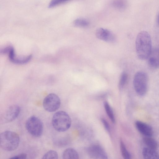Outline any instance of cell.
<instances>
[{
    "label": "cell",
    "mask_w": 159,
    "mask_h": 159,
    "mask_svg": "<svg viewBox=\"0 0 159 159\" xmlns=\"http://www.w3.org/2000/svg\"><path fill=\"white\" fill-rule=\"evenodd\" d=\"M148 77L147 74L142 71L137 72L133 79V85L136 93L143 96L146 93L148 87Z\"/></svg>",
    "instance_id": "277c9868"
},
{
    "label": "cell",
    "mask_w": 159,
    "mask_h": 159,
    "mask_svg": "<svg viewBox=\"0 0 159 159\" xmlns=\"http://www.w3.org/2000/svg\"><path fill=\"white\" fill-rule=\"evenodd\" d=\"M101 121L103 125V126L106 129V130L108 132H110V126L108 123L107 121L104 118H102L101 119Z\"/></svg>",
    "instance_id": "cb8c5ba5"
},
{
    "label": "cell",
    "mask_w": 159,
    "mask_h": 159,
    "mask_svg": "<svg viewBox=\"0 0 159 159\" xmlns=\"http://www.w3.org/2000/svg\"><path fill=\"white\" fill-rule=\"evenodd\" d=\"M104 107L108 116L112 122L114 123L115 122V119L113 111L110 105L107 102H104Z\"/></svg>",
    "instance_id": "e0dca14e"
},
{
    "label": "cell",
    "mask_w": 159,
    "mask_h": 159,
    "mask_svg": "<svg viewBox=\"0 0 159 159\" xmlns=\"http://www.w3.org/2000/svg\"><path fill=\"white\" fill-rule=\"evenodd\" d=\"M58 155L55 151L50 150L46 152L43 156V159H57Z\"/></svg>",
    "instance_id": "44dd1931"
},
{
    "label": "cell",
    "mask_w": 159,
    "mask_h": 159,
    "mask_svg": "<svg viewBox=\"0 0 159 159\" xmlns=\"http://www.w3.org/2000/svg\"><path fill=\"white\" fill-rule=\"evenodd\" d=\"M61 101L56 94L51 93L44 98L43 102L44 109L49 112H53L57 110L60 107Z\"/></svg>",
    "instance_id": "8992f818"
},
{
    "label": "cell",
    "mask_w": 159,
    "mask_h": 159,
    "mask_svg": "<svg viewBox=\"0 0 159 159\" xmlns=\"http://www.w3.org/2000/svg\"><path fill=\"white\" fill-rule=\"evenodd\" d=\"M128 80V75L125 72H123L120 78L119 82V88L120 89L123 88L126 84Z\"/></svg>",
    "instance_id": "ffe728a7"
},
{
    "label": "cell",
    "mask_w": 159,
    "mask_h": 159,
    "mask_svg": "<svg viewBox=\"0 0 159 159\" xmlns=\"http://www.w3.org/2000/svg\"><path fill=\"white\" fill-rule=\"evenodd\" d=\"M143 141L148 148L156 150L158 147L157 141L151 137L146 136L143 139Z\"/></svg>",
    "instance_id": "9a60e30c"
},
{
    "label": "cell",
    "mask_w": 159,
    "mask_h": 159,
    "mask_svg": "<svg viewBox=\"0 0 159 159\" xmlns=\"http://www.w3.org/2000/svg\"><path fill=\"white\" fill-rule=\"evenodd\" d=\"M0 137V145L2 149L8 151H12L19 146L20 138L16 132L5 131L1 134Z\"/></svg>",
    "instance_id": "7a4b0ae2"
},
{
    "label": "cell",
    "mask_w": 159,
    "mask_h": 159,
    "mask_svg": "<svg viewBox=\"0 0 159 159\" xmlns=\"http://www.w3.org/2000/svg\"><path fill=\"white\" fill-rule=\"evenodd\" d=\"M135 48L139 58L142 60L147 59L152 50L151 37L147 32L143 31L138 34L135 40Z\"/></svg>",
    "instance_id": "6da1fadb"
},
{
    "label": "cell",
    "mask_w": 159,
    "mask_h": 159,
    "mask_svg": "<svg viewBox=\"0 0 159 159\" xmlns=\"http://www.w3.org/2000/svg\"><path fill=\"white\" fill-rule=\"evenodd\" d=\"M157 22H158V25H159V15H158V17Z\"/></svg>",
    "instance_id": "484cf974"
},
{
    "label": "cell",
    "mask_w": 159,
    "mask_h": 159,
    "mask_svg": "<svg viewBox=\"0 0 159 159\" xmlns=\"http://www.w3.org/2000/svg\"><path fill=\"white\" fill-rule=\"evenodd\" d=\"M27 155L25 153H21L10 158V159H26L27 158Z\"/></svg>",
    "instance_id": "603a6c76"
},
{
    "label": "cell",
    "mask_w": 159,
    "mask_h": 159,
    "mask_svg": "<svg viewBox=\"0 0 159 159\" xmlns=\"http://www.w3.org/2000/svg\"><path fill=\"white\" fill-rule=\"evenodd\" d=\"M25 126L28 132L35 137L40 136L43 131V126L41 120L38 117L32 116L26 120Z\"/></svg>",
    "instance_id": "5b68a950"
},
{
    "label": "cell",
    "mask_w": 159,
    "mask_h": 159,
    "mask_svg": "<svg viewBox=\"0 0 159 159\" xmlns=\"http://www.w3.org/2000/svg\"><path fill=\"white\" fill-rule=\"evenodd\" d=\"M12 47L9 46L3 49L1 51V53L2 54L9 53Z\"/></svg>",
    "instance_id": "d4e9b609"
},
{
    "label": "cell",
    "mask_w": 159,
    "mask_h": 159,
    "mask_svg": "<svg viewBox=\"0 0 159 159\" xmlns=\"http://www.w3.org/2000/svg\"><path fill=\"white\" fill-rule=\"evenodd\" d=\"M120 151L123 157L125 159H130L131 155L127 150L125 144L121 140H120Z\"/></svg>",
    "instance_id": "ac0fdd59"
},
{
    "label": "cell",
    "mask_w": 159,
    "mask_h": 159,
    "mask_svg": "<svg viewBox=\"0 0 159 159\" xmlns=\"http://www.w3.org/2000/svg\"><path fill=\"white\" fill-rule=\"evenodd\" d=\"M149 66L152 68H159V48L152 49L147 58Z\"/></svg>",
    "instance_id": "30bf717a"
},
{
    "label": "cell",
    "mask_w": 159,
    "mask_h": 159,
    "mask_svg": "<svg viewBox=\"0 0 159 159\" xmlns=\"http://www.w3.org/2000/svg\"><path fill=\"white\" fill-rule=\"evenodd\" d=\"M142 153L144 158L159 159V155L155 149L147 147L143 149Z\"/></svg>",
    "instance_id": "4fadbf2b"
},
{
    "label": "cell",
    "mask_w": 159,
    "mask_h": 159,
    "mask_svg": "<svg viewBox=\"0 0 159 159\" xmlns=\"http://www.w3.org/2000/svg\"><path fill=\"white\" fill-rule=\"evenodd\" d=\"M96 35L98 39L107 42L113 43L116 40L115 35L111 31L103 28L97 30Z\"/></svg>",
    "instance_id": "9c48e42d"
},
{
    "label": "cell",
    "mask_w": 159,
    "mask_h": 159,
    "mask_svg": "<svg viewBox=\"0 0 159 159\" xmlns=\"http://www.w3.org/2000/svg\"><path fill=\"white\" fill-rule=\"evenodd\" d=\"M135 126L138 131L147 137H151L153 133L152 127L148 124L140 121L136 122Z\"/></svg>",
    "instance_id": "8fae6325"
},
{
    "label": "cell",
    "mask_w": 159,
    "mask_h": 159,
    "mask_svg": "<svg viewBox=\"0 0 159 159\" xmlns=\"http://www.w3.org/2000/svg\"><path fill=\"white\" fill-rule=\"evenodd\" d=\"M62 157L63 158L65 159L79 158V155L77 152L71 148H69L66 149L63 153Z\"/></svg>",
    "instance_id": "5bb4252c"
},
{
    "label": "cell",
    "mask_w": 159,
    "mask_h": 159,
    "mask_svg": "<svg viewBox=\"0 0 159 159\" xmlns=\"http://www.w3.org/2000/svg\"><path fill=\"white\" fill-rule=\"evenodd\" d=\"M71 119L65 111H59L53 116L52 124L53 128L58 132H62L68 130L71 125Z\"/></svg>",
    "instance_id": "3957f363"
},
{
    "label": "cell",
    "mask_w": 159,
    "mask_h": 159,
    "mask_svg": "<svg viewBox=\"0 0 159 159\" xmlns=\"http://www.w3.org/2000/svg\"><path fill=\"white\" fill-rule=\"evenodd\" d=\"M87 151L89 156L91 158L101 159L107 158L106 152L99 145H92L87 148Z\"/></svg>",
    "instance_id": "ba28073f"
},
{
    "label": "cell",
    "mask_w": 159,
    "mask_h": 159,
    "mask_svg": "<svg viewBox=\"0 0 159 159\" xmlns=\"http://www.w3.org/2000/svg\"><path fill=\"white\" fill-rule=\"evenodd\" d=\"M20 111V107L17 105L10 106L6 110L2 116V121L5 123L11 122L16 119Z\"/></svg>",
    "instance_id": "52a82bcc"
},
{
    "label": "cell",
    "mask_w": 159,
    "mask_h": 159,
    "mask_svg": "<svg viewBox=\"0 0 159 159\" xmlns=\"http://www.w3.org/2000/svg\"><path fill=\"white\" fill-rule=\"evenodd\" d=\"M74 24L77 27H85L88 26L89 22L88 20L84 18H78L74 22Z\"/></svg>",
    "instance_id": "d6986e66"
},
{
    "label": "cell",
    "mask_w": 159,
    "mask_h": 159,
    "mask_svg": "<svg viewBox=\"0 0 159 159\" xmlns=\"http://www.w3.org/2000/svg\"><path fill=\"white\" fill-rule=\"evenodd\" d=\"M9 57L10 60L15 64H22L28 63L31 59L32 56L29 55L25 57L17 58L15 56L14 49L12 47L9 53Z\"/></svg>",
    "instance_id": "7c38bea8"
},
{
    "label": "cell",
    "mask_w": 159,
    "mask_h": 159,
    "mask_svg": "<svg viewBox=\"0 0 159 159\" xmlns=\"http://www.w3.org/2000/svg\"><path fill=\"white\" fill-rule=\"evenodd\" d=\"M73 0H52L48 5L49 8H52L58 5Z\"/></svg>",
    "instance_id": "7402d4cb"
},
{
    "label": "cell",
    "mask_w": 159,
    "mask_h": 159,
    "mask_svg": "<svg viewBox=\"0 0 159 159\" xmlns=\"http://www.w3.org/2000/svg\"><path fill=\"white\" fill-rule=\"evenodd\" d=\"M113 6L119 10H123L126 7L127 2L125 0H114L112 2Z\"/></svg>",
    "instance_id": "2e32d148"
}]
</instances>
